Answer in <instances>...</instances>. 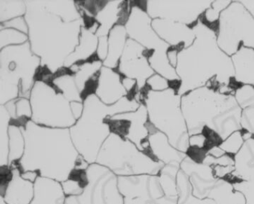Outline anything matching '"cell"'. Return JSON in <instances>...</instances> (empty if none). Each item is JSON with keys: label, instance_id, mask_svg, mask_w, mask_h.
Instances as JSON below:
<instances>
[{"label": "cell", "instance_id": "6da1fadb", "mask_svg": "<svg viewBox=\"0 0 254 204\" xmlns=\"http://www.w3.org/2000/svg\"><path fill=\"white\" fill-rule=\"evenodd\" d=\"M195 40L178 52L177 74L180 79L178 92L182 96L193 89L209 86L215 80L221 86H230L234 80L231 57L218 45L216 30L201 19L192 26Z\"/></svg>", "mask_w": 254, "mask_h": 204}, {"label": "cell", "instance_id": "7a4b0ae2", "mask_svg": "<svg viewBox=\"0 0 254 204\" xmlns=\"http://www.w3.org/2000/svg\"><path fill=\"white\" fill-rule=\"evenodd\" d=\"M25 151L18 162L9 167H17L22 173L36 172L64 183L78 168L82 156L78 153L71 138L69 129L40 126L31 121L23 129Z\"/></svg>", "mask_w": 254, "mask_h": 204}, {"label": "cell", "instance_id": "3957f363", "mask_svg": "<svg viewBox=\"0 0 254 204\" xmlns=\"http://www.w3.org/2000/svg\"><path fill=\"white\" fill-rule=\"evenodd\" d=\"M25 19L29 27V43L32 52L54 72L64 66L66 58L79 43L81 19L66 22L49 11L42 1H26Z\"/></svg>", "mask_w": 254, "mask_h": 204}, {"label": "cell", "instance_id": "277c9868", "mask_svg": "<svg viewBox=\"0 0 254 204\" xmlns=\"http://www.w3.org/2000/svg\"><path fill=\"white\" fill-rule=\"evenodd\" d=\"M181 108L190 136L207 130L223 141L242 131V109L234 93H222L210 86L197 88L181 96Z\"/></svg>", "mask_w": 254, "mask_h": 204}, {"label": "cell", "instance_id": "5b68a950", "mask_svg": "<svg viewBox=\"0 0 254 204\" xmlns=\"http://www.w3.org/2000/svg\"><path fill=\"white\" fill-rule=\"evenodd\" d=\"M139 107L137 101H129L126 97L112 106L105 105L96 95L84 101L82 115L69 132L77 151L87 163H96L104 142L111 135L109 127L104 123L105 118L135 111Z\"/></svg>", "mask_w": 254, "mask_h": 204}, {"label": "cell", "instance_id": "8992f818", "mask_svg": "<svg viewBox=\"0 0 254 204\" xmlns=\"http://www.w3.org/2000/svg\"><path fill=\"white\" fill-rule=\"evenodd\" d=\"M0 61L1 105L18 98H29L41 59L32 52L29 42L1 49Z\"/></svg>", "mask_w": 254, "mask_h": 204}, {"label": "cell", "instance_id": "52a82bcc", "mask_svg": "<svg viewBox=\"0 0 254 204\" xmlns=\"http://www.w3.org/2000/svg\"><path fill=\"white\" fill-rule=\"evenodd\" d=\"M148 119L157 131L163 133L174 147L183 153L190 150V134L181 108V95L173 88L151 90L145 100Z\"/></svg>", "mask_w": 254, "mask_h": 204}, {"label": "cell", "instance_id": "ba28073f", "mask_svg": "<svg viewBox=\"0 0 254 204\" xmlns=\"http://www.w3.org/2000/svg\"><path fill=\"white\" fill-rule=\"evenodd\" d=\"M96 163L106 167L117 177L158 175L165 165L141 151L130 140L114 134L104 142Z\"/></svg>", "mask_w": 254, "mask_h": 204}, {"label": "cell", "instance_id": "9c48e42d", "mask_svg": "<svg viewBox=\"0 0 254 204\" xmlns=\"http://www.w3.org/2000/svg\"><path fill=\"white\" fill-rule=\"evenodd\" d=\"M217 42L220 49L233 56L241 48L254 49V19L241 1H232L217 23Z\"/></svg>", "mask_w": 254, "mask_h": 204}, {"label": "cell", "instance_id": "30bf717a", "mask_svg": "<svg viewBox=\"0 0 254 204\" xmlns=\"http://www.w3.org/2000/svg\"><path fill=\"white\" fill-rule=\"evenodd\" d=\"M29 100L32 105V121L36 125L69 129L76 123L70 101L43 82L35 83Z\"/></svg>", "mask_w": 254, "mask_h": 204}, {"label": "cell", "instance_id": "8fae6325", "mask_svg": "<svg viewBox=\"0 0 254 204\" xmlns=\"http://www.w3.org/2000/svg\"><path fill=\"white\" fill-rule=\"evenodd\" d=\"M130 17L125 26L129 38L148 50H154V55L148 60L150 66L157 74L166 75L173 69L167 57L170 46L157 35L148 13L136 7L130 8Z\"/></svg>", "mask_w": 254, "mask_h": 204}, {"label": "cell", "instance_id": "7c38bea8", "mask_svg": "<svg viewBox=\"0 0 254 204\" xmlns=\"http://www.w3.org/2000/svg\"><path fill=\"white\" fill-rule=\"evenodd\" d=\"M87 183L82 193L66 197V204H124L118 177L103 165L90 164L86 170Z\"/></svg>", "mask_w": 254, "mask_h": 204}, {"label": "cell", "instance_id": "4fadbf2b", "mask_svg": "<svg viewBox=\"0 0 254 204\" xmlns=\"http://www.w3.org/2000/svg\"><path fill=\"white\" fill-rule=\"evenodd\" d=\"M124 204H178V197L165 194L158 175L118 177Z\"/></svg>", "mask_w": 254, "mask_h": 204}, {"label": "cell", "instance_id": "5bb4252c", "mask_svg": "<svg viewBox=\"0 0 254 204\" xmlns=\"http://www.w3.org/2000/svg\"><path fill=\"white\" fill-rule=\"evenodd\" d=\"M212 3V1H148L147 13L152 19H167L192 27Z\"/></svg>", "mask_w": 254, "mask_h": 204}, {"label": "cell", "instance_id": "9a60e30c", "mask_svg": "<svg viewBox=\"0 0 254 204\" xmlns=\"http://www.w3.org/2000/svg\"><path fill=\"white\" fill-rule=\"evenodd\" d=\"M145 50V48L128 37L117 66L126 77L136 80L139 89L143 87L148 79L155 74L148 60L144 56Z\"/></svg>", "mask_w": 254, "mask_h": 204}, {"label": "cell", "instance_id": "2e32d148", "mask_svg": "<svg viewBox=\"0 0 254 204\" xmlns=\"http://www.w3.org/2000/svg\"><path fill=\"white\" fill-rule=\"evenodd\" d=\"M1 198L8 204H30L35 183L23 178L17 167L1 168Z\"/></svg>", "mask_w": 254, "mask_h": 204}, {"label": "cell", "instance_id": "e0dca14e", "mask_svg": "<svg viewBox=\"0 0 254 204\" xmlns=\"http://www.w3.org/2000/svg\"><path fill=\"white\" fill-rule=\"evenodd\" d=\"M180 169L190 179L193 195L201 199L208 198L218 180L214 175L212 166L197 162L189 156L181 162Z\"/></svg>", "mask_w": 254, "mask_h": 204}, {"label": "cell", "instance_id": "ac0fdd59", "mask_svg": "<svg viewBox=\"0 0 254 204\" xmlns=\"http://www.w3.org/2000/svg\"><path fill=\"white\" fill-rule=\"evenodd\" d=\"M157 35L166 43L179 49H187L195 40L192 27L167 19H154L151 22Z\"/></svg>", "mask_w": 254, "mask_h": 204}, {"label": "cell", "instance_id": "d6986e66", "mask_svg": "<svg viewBox=\"0 0 254 204\" xmlns=\"http://www.w3.org/2000/svg\"><path fill=\"white\" fill-rule=\"evenodd\" d=\"M127 92L121 77L113 68L102 67L96 96L105 105L112 106L125 98Z\"/></svg>", "mask_w": 254, "mask_h": 204}, {"label": "cell", "instance_id": "ffe728a7", "mask_svg": "<svg viewBox=\"0 0 254 204\" xmlns=\"http://www.w3.org/2000/svg\"><path fill=\"white\" fill-rule=\"evenodd\" d=\"M148 140L153 156L164 165H180L187 157V153L174 147L169 142L168 137L160 131L150 134Z\"/></svg>", "mask_w": 254, "mask_h": 204}, {"label": "cell", "instance_id": "44dd1931", "mask_svg": "<svg viewBox=\"0 0 254 204\" xmlns=\"http://www.w3.org/2000/svg\"><path fill=\"white\" fill-rule=\"evenodd\" d=\"M66 199L62 183L38 177L35 182V195L30 204H66Z\"/></svg>", "mask_w": 254, "mask_h": 204}, {"label": "cell", "instance_id": "7402d4cb", "mask_svg": "<svg viewBox=\"0 0 254 204\" xmlns=\"http://www.w3.org/2000/svg\"><path fill=\"white\" fill-rule=\"evenodd\" d=\"M235 183L241 180H254V135L245 140L242 148L234 156Z\"/></svg>", "mask_w": 254, "mask_h": 204}, {"label": "cell", "instance_id": "603a6c76", "mask_svg": "<svg viewBox=\"0 0 254 204\" xmlns=\"http://www.w3.org/2000/svg\"><path fill=\"white\" fill-rule=\"evenodd\" d=\"M234 80L242 85L254 86V49L242 47L231 56Z\"/></svg>", "mask_w": 254, "mask_h": 204}, {"label": "cell", "instance_id": "cb8c5ba5", "mask_svg": "<svg viewBox=\"0 0 254 204\" xmlns=\"http://www.w3.org/2000/svg\"><path fill=\"white\" fill-rule=\"evenodd\" d=\"M128 35L126 27L117 25L114 27L108 36V54L103 66L110 68L117 67L124 52Z\"/></svg>", "mask_w": 254, "mask_h": 204}, {"label": "cell", "instance_id": "d4e9b609", "mask_svg": "<svg viewBox=\"0 0 254 204\" xmlns=\"http://www.w3.org/2000/svg\"><path fill=\"white\" fill-rule=\"evenodd\" d=\"M99 37L96 34L81 28L79 43L74 52L66 58L65 67H70L72 64L81 60H86L97 51Z\"/></svg>", "mask_w": 254, "mask_h": 204}, {"label": "cell", "instance_id": "484cf974", "mask_svg": "<svg viewBox=\"0 0 254 204\" xmlns=\"http://www.w3.org/2000/svg\"><path fill=\"white\" fill-rule=\"evenodd\" d=\"M208 198L216 204H245L243 195L235 189L233 183L225 180H218Z\"/></svg>", "mask_w": 254, "mask_h": 204}, {"label": "cell", "instance_id": "4316f807", "mask_svg": "<svg viewBox=\"0 0 254 204\" xmlns=\"http://www.w3.org/2000/svg\"><path fill=\"white\" fill-rule=\"evenodd\" d=\"M123 1H109L106 7L96 16L100 23V28L96 32L98 37H108L110 31L117 26L120 19V11Z\"/></svg>", "mask_w": 254, "mask_h": 204}, {"label": "cell", "instance_id": "83f0119b", "mask_svg": "<svg viewBox=\"0 0 254 204\" xmlns=\"http://www.w3.org/2000/svg\"><path fill=\"white\" fill-rule=\"evenodd\" d=\"M178 186V204H216L210 198H197L192 194V187L189 177L179 170L177 176Z\"/></svg>", "mask_w": 254, "mask_h": 204}, {"label": "cell", "instance_id": "f1b7e54d", "mask_svg": "<svg viewBox=\"0 0 254 204\" xmlns=\"http://www.w3.org/2000/svg\"><path fill=\"white\" fill-rule=\"evenodd\" d=\"M9 165L18 162L23 157L25 151V138L22 128L17 127L9 126Z\"/></svg>", "mask_w": 254, "mask_h": 204}, {"label": "cell", "instance_id": "f546056e", "mask_svg": "<svg viewBox=\"0 0 254 204\" xmlns=\"http://www.w3.org/2000/svg\"><path fill=\"white\" fill-rule=\"evenodd\" d=\"M26 13V1H0V19L1 23L11 19L24 16Z\"/></svg>", "mask_w": 254, "mask_h": 204}, {"label": "cell", "instance_id": "4dcf8cb0", "mask_svg": "<svg viewBox=\"0 0 254 204\" xmlns=\"http://www.w3.org/2000/svg\"><path fill=\"white\" fill-rule=\"evenodd\" d=\"M55 83L60 88L63 95L68 101H80L82 102L80 98V91L75 83V77L64 76L55 80Z\"/></svg>", "mask_w": 254, "mask_h": 204}, {"label": "cell", "instance_id": "1f68e13d", "mask_svg": "<svg viewBox=\"0 0 254 204\" xmlns=\"http://www.w3.org/2000/svg\"><path fill=\"white\" fill-rule=\"evenodd\" d=\"M1 49L10 46H17L29 42V36L14 28H1Z\"/></svg>", "mask_w": 254, "mask_h": 204}, {"label": "cell", "instance_id": "d6a6232c", "mask_svg": "<svg viewBox=\"0 0 254 204\" xmlns=\"http://www.w3.org/2000/svg\"><path fill=\"white\" fill-rule=\"evenodd\" d=\"M245 143L242 131H236L230 136L228 138L221 141L218 146L227 154L235 156L242 148Z\"/></svg>", "mask_w": 254, "mask_h": 204}, {"label": "cell", "instance_id": "836d02e7", "mask_svg": "<svg viewBox=\"0 0 254 204\" xmlns=\"http://www.w3.org/2000/svg\"><path fill=\"white\" fill-rule=\"evenodd\" d=\"M234 96L242 110L254 104V86L242 85L234 91Z\"/></svg>", "mask_w": 254, "mask_h": 204}, {"label": "cell", "instance_id": "e575fe53", "mask_svg": "<svg viewBox=\"0 0 254 204\" xmlns=\"http://www.w3.org/2000/svg\"><path fill=\"white\" fill-rule=\"evenodd\" d=\"M232 1H212L210 7L206 10L203 15V19L206 20L205 23L208 25H213L219 19L221 12L228 7Z\"/></svg>", "mask_w": 254, "mask_h": 204}, {"label": "cell", "instance_id": "d590c367", "mask_svg": "<svg viewBox=\"0 0 254 204\" xmlns=\"http://www.w3.org/2000/svg\"><path fill=\"white\" fill-rule=\"evenodd\" d=\"M233 186L243 195L245 204H254V180H241L234 183Z\"/></svg>", "mask_w": 254, "mask_h": 204}, {"label": "cell", "instance_id": "8d00e7d4", "mask_svg": "<svg viewBox=\"0 0 254 204\" xmlns=\"http://www.w3.org/2000/svg\"><path fill=\"white\" fill-rule=\"evenodd\" d=\"M242 131L254 135V104L242 110Z\"/></svg>", "mask_w": 254, "mask_h": 204}, {"label": "cell", "instance_id": "74e56055", "mask_svg": "<svg viewBox=\"0 0 254 204\" xmlns=\"http://www.w3.org/2000/svg\"><path fill=\"white\" fill-rule=\"evenodd\" d=\"M146 83L151 88V90L155 91V92L164 91L170 88L169 80L157 73L149 77L147 80Z\"/></svg>", "mask_w": 254, "mask_h": 204}, {"label": "cell", "instance_id": "f35d334b", "mask_svg": "<svg viewBox=\"0 0 254 204\" xmlns=\"http://www.w3.org/2000/svg\"><path fill=\"white\" fill-rule=\"evenodd\" d=\"M1 28H14V29L21 31L24 34H29V27H28L27 22L25 19V16L1 23Z\"/></svg>", "mask_w": 254, "mask_h": 204}, {"label": "cell", "instance_id": "ab89813d", "mask_svg": "<svg viewBox=\"0 0 254 204\" xmlns=\"http://www.w3.org/2000/svg\"><path fill=\"white\" fill-rule=\"evenodd\" d=\"M97 53L102 62L106 60L108 54V37H99L98 43Z\"/></svg>", "mask_w": 254, "mask_h": 204}, {"label": "cell", "instance_id": "60d3db41", "mask_svg": "<svg viewBox=\"0 0 254 204\" xmlns=\"http://www.w3.org/2000/svg\"><path fill=\"white\" fill-rule=\"evenodd\" d=\"M254 19V1H241Z\"/></svg>", "mask_w": 254, "mask_h": 204}, {"label": "cell", "instance_id": "b9f144b4", "mask_svg": "<svg viewBox=\"0 0 254 204\" xmlns=\"http://www.w3.org/2000/svg\"><path fill=\"white\" fill-rule=\"evenodd\" d=\"M0 204H8L5 203V201L0 197Z\"/></svg>", "mask_w": 254, "mask_h": 204}]
</instances>
